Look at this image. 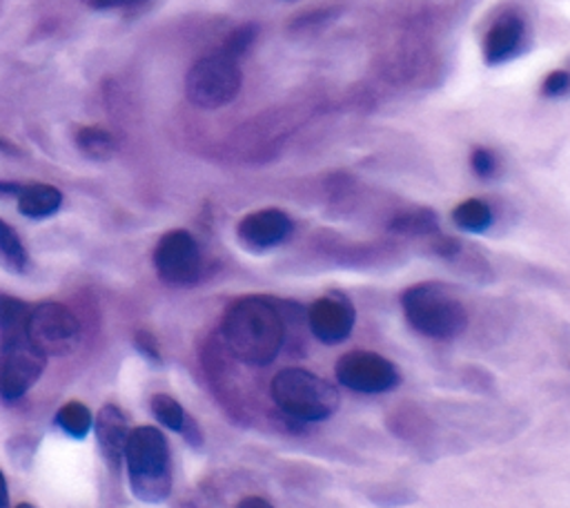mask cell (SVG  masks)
<instances>
[{
    "label": "cell",
    "instance_id": "obj_1",
    "mask_svg": "<svg viewBox=\"0 0 570 508\" xmlns=\"http://www.w3.org/2000/svg\"><path fill=\"white\" fill-rule=\"evenodd\" d=\"M221 337L234 359L247 366H269L285 342L278 308L258 295L236 299L223 315Z\"/></svg>",
    "mask_w": 570,
    "mask_h": 508
},
{
    "label": "cell",
    "instance_id": "obj_2",
    "mask_svg": "<svg viewBox=\"0 0 570 508\" xmlns=\"http://www.w3.org/2000/svg\"><path fill=\"white\" fill-rule=\"evenodd\" d=\"M269 397L285 417L299 424L326 421L342 406L339 388L306 368L278 370L272 377Z\"/></svg>",
    "mask_w": 570,
    "mask_h": 508
},
{
    "label": "cell",
    "instance_id": "obj_3",
    "mask_svg": "<svg viewBox=\"0 0 570 508\" xmlns=\"http://www.w3.org/2000/svg\"><path fill=\"white\" fill-rule=\"evenodd\" d=\"M130 488L136 499L161 504L172 492V457L165 435L154 426H139L125 446Z\"/></svg>",
    "mask_w": 570,
    "mask_h": 508
},
{
    "label": "cell",
    "instance_id": "obj_4",
    "mask_svg": "<svg viewBox=\"0 0 570 508\" xmlns=\"http://www.w3.org/2000/svg\"><path fill=\"white\" fill-rule=\"evenodd\" d=\"M401 311L415 333L435 342H450L468 328L466 306L441 284L424 282L401 293Z\"/></svg>",
    "mask_w": 570,
    "mask_h": 508
},
{
    "label": "cell",
    "instance_id": "obj_5",
    "mask_svg": "<svg viewBox=\"0 0 570 508\" xmlns=\"http://www.w3.org/2000/svg\"><path fill=\"white\" fill-rule=\"evenodd\" d=\"M243 85L238 61L225 52H214L199 59L185 77V94L201 110H218L230 105Z\"/></svg>",
    "mask_w": 570,
    "mask_h": 508
},
{
    "label": "cell",
    "instance_id": "obj_6",
    "mask_svg": "<svg viewBox=\"0 0 570 508\" xmlns=\"http://www.w3.org/2000/svg\"><path fill=\"white\" fill-rule=\"evenodd\" d=\"M28 339L45 359L65 357L74 353L81 342V324L68 306L45 302L30 313Z\"/></svg>",
    "mask_w": 570,
    "mask_h": 508
},
{
    "label": "cell",
    "instance_id": "obj_7",
    "mask_svg": "<svg viewBox=\"0 0 570 508\" xmlns=\"http://www.w3.org/2000/svg\"><path fill=\"white\" fill-rule=\"evenodd\" d=\"M337 382L359 395H384L401 384L399 368L375 350H350L335 366Z\"/></svg>",
    "mask_w": 570,
    "mask_h": 508
},
{
    "label": "cell",
    "instance_id": "obj_8",
    "mask_svg": "<svg viewBox=\"0 0 570 508\" xmlns=\"http://www.w3.org/2000/svg\"><path fill=\"white\" fill-rule=\"evenodd\" d=\"M154 268L161 282L174 288L194 286L201 277V250L187 230H172L154 247Z\"/></svg>",
    "mask_w": 570,
    "mask_h": 508
},
{
    "label": "cell",
    "instance_id": "obj_9",
    "mask_svg": "<svg viewBox=\"0 0 570 508\" xmlns=\"http://www.w3.org/2000/svg\"><path fill=\"white\" fill-rule=\"evenodd\" d=\"M0 397L17 402L41 379L45 370V357L30 344L28 337L0 344Z\"/></svg>",
    "mask_w": 570,
    "mask_h": 508
},
{
    "label": "cell",
    "instance_id": "obj_10",
    "mask_svg": "<svg viewBox=\"0 0 570 508\" xmlns=\"http://www.w3.org/2000/svg\"><path fill=\"white\" fill-rule=\"evenodd\" d=\"M357 324L355 306L344 295H324L308 308V326L324 346L344 344Z\"/></svg>",
    "mask_w": 570,
    "mask_h": 508
},
{
    "label": "cell",
    "instance_id": "obj_11",
    "mask_svg": "<svg viewBox=\"0 0 570 508\" xmlns=\"http://www.w3.org/2000/svg\"><path fill=\"white\" fill-rule=\"evenodd\" d=\"M295 230L288 212L278 207H263L245 214L236 225L238 241L252 252H267L285 243Z\"/></svg>",
    "mask_w": 570,
    "mask_h": 508
},
{
    "label": "cell",
    "instance_id": "obj_12",
    "mask_svg": "<svg viewBox=\"0 0 570 508\" xmlns=\"http://www.w3.org/2000/svg\"><path fill=\"white\" fill-rule=\"evenodd\" d=\"M526 21L508 12L499 17L486 32L484 43H481V54L488 68H499L510 61H515L523 48H526Z\"/></svg>",
    "mask_w": 570,
    "mask_h": 508
},
{
    "label": "cell",
    "instance_id": "obj_13",
    "mask_svg": "<svg viewBox=\"0 0 570 508\" xmlns=\"http://www.w3.org/2000/svg\"><path fill=\"white\" fill-rule=\"evenodd\" d=\"M94 433L99 439V446L105 455V459L119 468L123 457H125V446H128V437H130V428H128V417L125 413L114 406L108 404L99 410V415L94 417Z\"/></svg>",
    "mask_w": 570,
    "mask_h": 508
},
{
    "label": "cell",
    "instance_id": "obj_14",
    "mask_svg": "<svg viewBox=\"0 0 570 508\" xmlns=\"http://www.w3.org/2000/svg\"><path fill=\"white\" fill-rule=\"evenodd\" d=\"M17 203L28 219H48L57 214L63 205V192L50 183H28L21 185Z\"/></svg>",
    "mask_w": 570,
    "mask_h": 508
},
{
    "label": "cell",
    "instance_id": "obj_15",
    "mask_svg": "<svg viewBox=\"0 0 570 508\" xmlns=\"http://www.w3.org/2000/svg\"><path fill=\"white\" fill-rule=\"evenodd\" d=\"M152 413L165 428L185 435V439L194 446L201 444V430H199L196 421L183 410V406L174 397L154 395L152 397Z\"/></svg>",
    "mask_w": 570,
    "mask_h": 508
},
{
    "label": "cell",
    "instance_id": "obj_16",
    "mask_svg": "<svg viewBox=\"0 0 570 508\" xmlns=\"http://www.w3.org/2000/svg\"><path fill=\"white\" fill-rule=\"evenodd\" d=\"M32 308L10 295H0V344L28 337V319Z\"/></svg>",
    "mask_w": 570,
    "mask_h": 508
},
{
    "label": "cell",
    "instance_id": "obj_17",
    "mask_svg": "<svg viewBox=\"0 0 570 508\" xmlns=\"http://www.w3.org/2000/svg\"><path fill=\"white\" fill-rule=\"evenodd\" d=\"M452 223L470 234H484L495 223V212L484 199H466L452 210Z\"/></svg>",
    "mask_w": 570,
    "mask_h": 508
},
{
    "label": "cell",
    "instance_id": "obj_18",
    "mask_svg": "<svg viewBox=\"0 0 570 508\" xmlns=\"http://www.w3.org/2000/svg\"><path fill=\"white\" fill-rule=\"evenodd\" d=\"M77 148L94 161H108L116 152V139L112 132L99 125H85L77 132Z\"/></svg>",
    "mask_w": 570,
    "mask_h": 508
},
{
    "label": "cell",
    "instance_id": "obj_19",
    "mask_svg": "<svg viewBox=\"0 0 570 508\" xmlns=\"http://www.w3.org/2000/svg\"><path fill=\"white\" fill-rule=\"evenodd\" d=\"M0 264H3L12 273H26V268L30 264L28 250H26L21 236L3 219H0Z\"/></svg>",
    "mask_w": 570,
    "mask_h": 508
},
{
    "label": "cell",
    "instance_id": "obj_20",
    "mask_svg": "<svg viewBox=\"0 0 570 508\" xmlns=\"http://www.w3.org/2000/svg\"><path fill=\"white\" fill-rule=\"evenodd\" d=\"M57 424L65 435H70L74 439H85L90 435V430L94 428V415L85 404L68 402L57 413Z\"/></svg>",
    "mask_w": 570,
    "mask_h": 508
},
{
    "label": "cell",
    "instance_id": "obj_21",
    "mask_svg": "<svg viewBox=\"0 0 570 508\" xmlns=\"http://www.w3.org/2000/svg\"><path fill=\"white\" fill-rule=\"evenodd\" d=\"M390 227L399 234H410V236H426L437 232L439 221L435 216L432 210L419 207V210H408L401 212L399 216H395V221L390 223Z\"/></svg>",
    "mask_w": 570,
    "mask_h": 508
},
{
    "label": "cell",
    "instance_id": "obj_22",
    "mask_svg": "<svg viewBox=\"0 0 570 508\" xmlns=\"http://www.w3.org/2000/svg\"><path fill=\"white\" fill-rule=\"evenodd\" d=\"M256 37H258V28L254 23H245V26H241V28L230 32V37L225 39L221 52H225L227 57L241 61L250 52V48L254 45Z\"/></svg>",
    "mask_w": 570,
    "mask_h": 508
},
{
    "label": "cell",
    "instance_id": "obj_23",
    "mask_svg": "<svg viewBox=\"0 0 570 508\" xmlns=\"http://www.w3.org/2000/svg\"><path fill=\"white\" fill-rule=\"evenodd\" d=\"M470 170L479 179H495L499 172V156L488 148H475L470 154Z\"/></svg>",
    "mask_w": 570,
    "mask_h": 508
},
{
    "label": "cell",
    "instance_id": "obj_24",
    "mask_svg": "<svg viewBox=\"0 0 570 508\" xmlns=\"http://www.w3.org/2000/svg\"><path fill=\"white\" fill-rule=\"evenodd\" d=\"M570 92V74L566 70H552L543 81H541V94L546 99H559Z\"/></svg>",
    "mask_w": 570,
    "mask_h": 508
},
{
    "label": "cell",
    "instance_id": "obj_25",
    "mask_svg": "<svg viewBox=\"0 0 570 508\" xmlns=\"http://www.w3.org/2000/svg\"><path fill=\"white\" fill-rule=\"evenodd\" d=\"M81 3L94 12H112V10H125L147 3V0H81Z\"/></svg>",
    "mask_w": 570,
    "mask_h": 508
},
{
    "label": "cell",
    "instance_id": "obj_26",
    "mask_svg": "<svg viewBox=\"0 0 570 508\" xmlns=\"http://www.w3.org/2000/svg\"><path fill=\"white\" fill-rule=\"evenodd\" d=\"M234 508H274V504L261 495H247Z\"/></svg>",
    "mask_w": 570,
    "mask_h": 508
},
{
    "label": "cell",
    "instance_id": "obj_27",
    "mask_svg": "<svg viewBox=\"0 0 570 508\" xmlns=\"http://www.w3.org/2000/svg\"><path fill=\"white\" fill-rule=\"evenodd\" d=\"M136 342H139V350H141V353H145V355H147V357H152V359H159L156 342H154L147 333H139Z\"/></svg>",
    "mask_w": 570,
    "mask_h": 508
},
{
    "label": "cell",
    "instance_id": "obj_28",
    "mask_svg": "<svg viewBox=\"0 0 570 508\" xmlns=\"http://www.w3.org/2000/svg\"><path fill=\"white\" fill-rule=\"evenodd\" d=\"M0 508H10V488L3 470H0Z\"/></svg>",
    "mask_w": 570,
    "mask_h": 508
},
{
    "label": "cell",
    "instance_id": "obj_29",
    "mask_svg": "<svg viewBox=\"0 0 570 508\" xmlns=\"http://www.w3.org/2000/svg\"><path fill=\"white\" fill-rule=\"evenodd\" d=\"M0 152H6V154H17V148H12L6 139H0Z\"/></svg>",
    "mask_w": 570,
    "mask_h": 508
},
{
    "label": "cell",
    "instance_id": "obj_30",
    "mask_svg": "<svg viewBox=\"0 0 570 508\" xmlns=\"http://www.w3.org/2000/svg\"><path fill=\"white\" fill-rule=\"evenodd\" d=\"M14 508H39V506H34V504H30V501H23V504H19V506H14Z\"/></svg>",
    "mask_w": 570,
    "mask_h": 508
}]
</instances>
